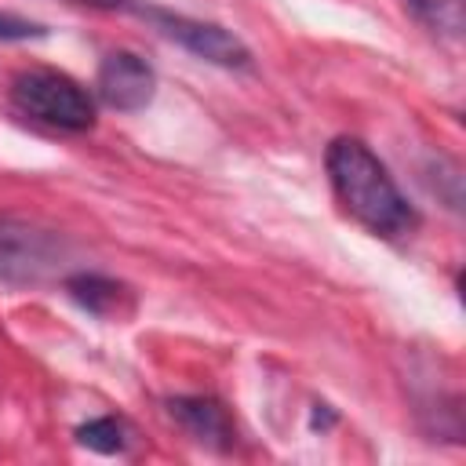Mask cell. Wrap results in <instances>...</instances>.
Here are the masks:
<instances>
[{
	"label": "cell",
	"instance_id": "cell-1",
	"mask_svg": "<svg viewBox=\"0 0 466 466\" xmlns=\"http://www.w3.org/2000/svg\"><path fill=\"white\" fill-rule=\"evenodd\" d=\"M328 175L339 204L371 233L400 237L415 229V211L360 138H335L328 146Z\"/></svg>",
	"mask_w": 466,
	"mask_h": 466
},
{
	"label": "cell",
	"instance_id": "cell-2",
	"mask_svg": "<svg viewBox=\"0 0 466 466\" xmlns=\"http://www.w3.org/2000/svg\"><path fill=\"white\" fill-rule=\"evenodd\" d=\"M11 98L29 116L55 124L62 131H87L95 124L91 95L73 76L55 73V69H22L11 80Z\"/></svg>",
	"mask_w": 466,
	"mask_h": 466
},
{
	"label": "cell",
	"instance_id": "cell-3",
	"mask_svg": "<svg viewBox=\"0 0 466 466\" xmlns=\"http://www.w3.org/2000/svg\"><path fill=\"white\" fill-rule=\"evenodd\" d=\"M69 248L58 233L0 218V280L7 284H40L66 269Z\"/></svg>",
	"mask_w": 466,
	"mask_h": 466
},
{
	"label": "cell",
	"instance_id": "cell-4",
	"mask_svg": "<svg viewBox=\"0 0 466 466\" xmlns=\"http://www.w3.org/2000/svg\"><path fill=\"white\" fill-rule=\"evenodd\" d=\"M149 18L157 22V29L164 36L178 40L186 51H193L204 62L229 66V69H240V66L251 62L248 47L229 29H222L215 22H197V18H182V15H167V11H149Z\"/></svg>",
	"mask_w": 466,
	"mask_h": 466
},
{
	"label": "cell",
	"instance_id": "cell-5",
	"mask_svg": "<svg viewBox=\"0 0 466 466\" xmlns=\"http://www.w3.org/2000/svg\"><path fill=\"white\" fill-rule=\"evenodd\" d=\"M153 87H157L153 69L131 51H109L98 66V98L109 109L120 113L146 109L153 102Z\"/></svg>",
	"mask_w": 466,
	"mask_h": 466
},
{
	"label": "cell",
	"instance_id": "cell-6",
	"mask_svg": "<svg viewBox=\"0 0 466 466\" xmlns=\"http://www.w3.org/2000/svg\"><path fill=\"white\" fill-rule=\"evenodd\" d=\"M171 415L200 444H211V448H229L233 444V422H229L226 408L211 397H178V400H171Z\"/></svg>",
	"mask_w": 466,
	"mask_h": 466
},
{
	"label": "cell",
	"instance_id": "cell-7",
	"mask_svg": "<svg viewBox=\"0 0 466 466\" xmlns=\"http://www.w3.org/2000/svg\"><path fill=\"white\" fill-rule=\"evenodd\" d=\"M66 291L73 295V302H80L87 313L95 317H109V313H120V299H124V288L116 280H106V277H95V273H80V277H69L66 280Z\"/></svg>",
	"mask_w": 466,
	"mask_h": 466
},
{
	"label": "cell",
	"instance_id": "cell-8",
	"mask_svg": "<svg viewBox=\"0 0 466 466\" xmlns=\"http://www.w3.org/2000/svg\"><path fill=\"white\" fill-rule=\"evenodd\" d=\"M411 15L437 36L459 40L466 29V0H408Z\"/></svg>",
	"mask_w": 466,
	"mask_h": 466
},
{
	"label": "cell",
	"instance_id": "cell-9",
	"mask_svg": "<svg viewBox=\"0 0 466 466\" xmlns=\"http://www.w3.org/2000/svg\"><path fill=\"white\" fill-rule=\"evenodd\" d=\"M76 441H80L84 448H91V451L113 455V451H120V448L127 444V430H124V422H116V419H91V422H84V426L76 430Z\"/></svg>",
	"mask_w": 466,
	"mask_h": 466
},
{
	"label": "cell",
	"instance_id": "cell-10",
	"mask_svg": "<svg viewBox=\"0 0 466 466\" xmlns=\"http://www.w3.org/2000/svg\"><path fill=\"white\" fill-rule=\"evenodd\" d=\"M0 36H4V40H29V36H44V25L0 11Z\"/></svg>",
	"mask_w": 466,
	"mask_h": 466
},
{
	"label": "cell",
	"instance_id": "cell-11",
	"mask_svg": "<svg viewBox=\"0 0 466 466\" xmlns=\"http://www.w3.org/2000/svg\"><path fill=\"white\" fill-rule=\"evenodd\" d=\"M73 4H91V7H120L124 0H73Z\"/></svg>",
	"mask_w": 466,
	"mask_h": 466
}]
</instances>
